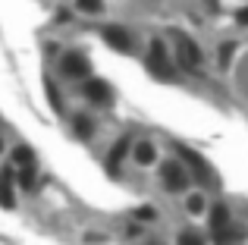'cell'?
Listing matches in <instances>:
<instances>
[{
    "instance_id": "18",
    "label": "cell",
    "mask_w": 248,
    "mask_h": 245,
    "mask_svg": "<svg viewBox=\"0 0 248 245\" xmlns=\"http://www.w3.org/2000/svg\"><path fill=\"white\" fill-rule=\"evenodd\" d=\"M47 98H50V104H54V110H60V92H57V88H54V82H47Z\"/></svg>"
},
{
    "instance_id": "21",
    "label": "cell",
    "mask_w": 248,
    "mask_h": 245,
    "mask_svg": "<svg viewBox=\"0 0 248 245\" xmlns=\"http://www.w3.org/2000/svg\"><path fill=\"white\" fill-rule=\"evenodd\" d=\"M0 151H3V141H0Z\"/></svg>"
},
{
    "instance_id": "17",
    "label": "cell",
    "mask_w": 248,
    "mask_h": 245,
    "mask_svg": "<svg viewBox=\"0 0 248 245\" xmlns=\"http://www.w3.org/2000/svg\"><path fill=\"white\" fill-rule=\"evenodd\" d=\"M126 148H129V138H123L120 145H113V151H110V164H113V160H120L123 154H126Z\"/></svg>"
},
{
    "instance_id": "1",
    "label": "cell",
    "mask_w": 248,
    "mask_h": 245,
    "mask_svg": "<svg viewBox=\"0 0 248 245\" xmlns=\"http://www.w3.org/2000/svg\"><path fill=\"white\" fill-rule=\"evenodd\" d=\"M148 69H151L157 79H176V73H173V60H170L164 41H157V38H154L151 47H148Z\"/></svg>"
},
{
    "instance_id": "11",
    "label": "cell",
    "mask_w": 248,
    "mask_h": 245,
    "mask_svg": "<svg viewBox=\"0 0 248 245\" xmlns=\"http://www.w3.org/2000/svg\"><path fill=\"white\" fill-rule=\"evenodd\" d=\"M91 129H94V126H91V120H88V117H76V135L88 138V135H91Z\"/></svg>"
},
{
    "instance_id": "9",
    "label": "cell",
    "mask_w": 248,
    "mask_h": 245,
    "mask_svg": "<svg viewBox=\"0 0 248 245\" xmlns=\"http://www.w3.org/2000/svg\"><path fill=\"white\" fill-rule=\"evenodd\" d=\"M10 179H13V173H10V170H3V176H0V204H3V208H13V189H10Z\"/></svg>"
},
{
    "instance_id": "10",
    "label": "cell",
    "mask_w": 248,
    "mask_h": 245,
    "mask_svg": "<svg viewBox=\"0 0 248 245\" xmlns=\"http://www.w3.org/2000/svg\"><path fill=\"white\" fill-rule=\"evenodd\" d=\"M154 157H157V154H154V145H151V141L135 145V160H139V164H154Z\"/></svg>"
},
{
    "instance_id": "12",
    "label": "cell",
    "mask_w": 248,
    "mask_h": 245,
    "mask_svg": "<svg viewBox=\"0 0 248 245\" xmlns=\"http://www.w3.org/2000/svg\"><path fill=\"white\" fill-rule=\"evenodd\" d=\"M13 157H16V164H19V167H31V151H29L25 145H19Z\"/></svg>"
},
{
    "instance_id": "6",
    "label": "cell",
    "mask_w": 248,
    "mask_h": 245,
    "mask_svg": "<svg viewBox=\"0 0 248 245\" xmlns=\"http://www.w3.org/2000/svg\"><path fill=\"white\" fill-rule=\"evenodd\" d=\"M60 66H63V73H66L69 79H85V76L91 73L88 60H85L82 54H76V50H73V54H66V57H63V63H60Z\"/></svg>"
},
{
    "instance_id": "16",
    "label": "cell",
    "mask_w": 248,
    "mask_h": 245,
    "mask_svg": "<svg viewBox=\"0 0 248 245\" xmlns=\"http://www.w3.org/2000/svg\"><path fill=\"white\" fill-rule=\"evenodd\" d=\"M79 3V10H85V13H101V0H76Z\"/></svg>"
},
{
    "instance_id": "2",
    "label": "cell",
    "mask_w": 248,
    "mask_h": 245,
    "mask_svg": "<svg viewBox=\"0 0 248 245\" xmlns=\"http://www.w3.org/2000/svg\"><path fill=\"white\" fill-rule=\"evenodd\" d=\"M179 154H182V160H186V164L192 167L195 179H198L201 185H217V183H220V179L214 176V167L207 164V160L201 157L198 151H192V148H182V145H179Z\"/></svg>"
},
{
    "instance_id": "8",
    "label": "cell",
    "mask_w": 248,
    "mask_h": 245,
    "mask_svg": "<svg viewBox=\"0 0 248 245\" xmlns=\"http://www.w3.org/2000/svg\"><path fill=\"white\" fill-rule=\"evenodd\" d=\"M230 227H232V220H230V208H226V204H217V208L211 211V230H214V236L223 233V230H230Z\"/></svg>"
},
{
    "instance_id": "15",
    "label": "cell",
    "mask_w": 248,
    "mask_h": 245,
    "mask_svg": "<svg viewBox=\"0 0 248 245\" xmlns=\"http://www.w3.org/2000/svg\"><path fill=\"white\" fill-rule=\"evenodd\" d=\"M232 50H236V44H232V41H226L223 44V47H220V66H230V57H232Z\"/></svg>"
},
{
    "instance_id": "7",
    "label": "cell",
    "mask_w": 248,
    "mask_h": 245,
    "mask_svg": "<svg viewBox=\"0 0 248 245\" xmlns=\"http://www.w3.org/2000/svg\"><path fill=\"white\" fill-rule=\"evenodd\" d=\"M85 98H88V101H94V104H110L113 92H110V85H107V82L91 79V82H85Z\"/></svg>"
},
{
    "instance_id": "5",
    "label": "cell",
    "mask_w": 248,
    "mask_h": 245,
    "mask_svg": "<svg viewBox=\"0 0 248 245\" xmlns=\"http://www.w3.org/2000/svg\"><path fill=\"white\" fill-rule=\"evenodd\" d=\"M104 41L113 50H120V54H129V50H132V38H129V31L120 29V25H107V29H104Z\"/></svg>"
},
{
    "instance_id": "14",
    "label": "cell",
    "mask_w": 248,
    "mask_h": 245,
    "mask_svg": "<svg viewBox=\"0 0 248 245\" xmlns=\"http://www.w3.org/2000/svg\"><path fill=\"white\" fill-rule=\"evenodd\" d=\"M19 183H22L25 189H31V185H35V170H31V167H22V170H19Z\"/></svg>"
},
{
    "instance_id": "20",
    "label": "cell",
    "mask_w": 248,
    "mask_h": 245,
    "mask_svg": "<svg viewBox=\"0 0 248 245\" xmlns=\"http://www.w3.org/2000/svg\"><path fill=\"white\" fill-rule=\"evenodd\" d=\"M236 19H239V25H248V10H239Z\"/></svg>"
},
{
    "instance_id": "4",
    "label": "cell",
    "mask_w": 248,
    "mask_h": 245,
    "mask_svg": "<svg viewBox=\"0 0 248 245\" xmlns=\"http://www.w3.org/2000/svg\"><path fill=\"white\" fill-rule=\"evenodd\" d=\"M173 38L179 41V63H182V69H188V73H192V66H198V63H201L198 44L188 41V38H182V35H176V31H173Z\"/></svg>"
},
{
    "instance_id": "3",
    "label": "cell",
    "mask_w": 248,
    "mask_h": 245,
    "mask_svg": "<svg viewBox=\"0 0 248 245\" xmlns=\"http://www.w3.org/2000/svg\"><path fill=\"white\" fill-rule=\"evenodd\" d=\"M160 179H164V185H167L170 192H182L188 185V173L182 170L179 164H173V160L160 167Z\"/></svg>"
},
{
    "instance_id": "13",
    "label": "cell",
    "mask_w": 248,
    "mask_h": 245,
    "mask_svg": "<svg viewBox=\"0 0 248 245\" xmlns=\"http://www.w3.org/2000/svg\"><path fill=\"white\" fill-rule=\"evenodd\" d=\"M179 245H204V242H201L198 233H192V230H182V233H179Z\"/></svg>"
},
{
    "instance_id": "19",
    "label": "cell",
    "mask_w": 248,
    "mask_h": 245,
    "mask_svg": "<svg viewBox=\"0 0 248 245\" xmlns=\"http://www.w3.org/2000/svg\"><path fill=\"white\" fill-rule=\"evenodd\" d=\"M186 208L192 211V214H198V211L204 208V201H201V195H192V198H188V201H186Z\"/></svg>"
}]
</instances>
